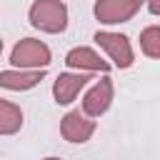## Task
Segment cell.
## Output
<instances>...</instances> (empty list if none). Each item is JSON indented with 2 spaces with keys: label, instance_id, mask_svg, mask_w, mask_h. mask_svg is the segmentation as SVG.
<instances>
[{
  "label": "cell",
  "instance_id": "cell-2",
  "mask_svg": "<svg viewBox=\"0 0 160 160\" xmlns=\"http://www.w3.org/2000/svg\"><path fill=\"white\" fill-rule=\"evenodd\" d=\"M10 62L12 68H28V70H48L52 62V50L38 40V38H22L12 45L10 50Z\"/></svg>",
  "mask_w": 160,
  "mask_h": 160
},
{
  "label": "cell",
  "instance_id": "cell-11",
  "mask_svg": "<svg viewBox=\"0 0 160 160\" xmlns=\"http://www.w3.org/2000/svg\"><path fill=\"white\" fill-rule=\"evenodd\" d=\"M140 50L145 58L160 60V25H148L140 30Z\"/></svg>",
  "mask_w": 160,
  "mask_h": 160
},
{
  "label": "cell",
  "instance_id": "cell-5",
  "mask_svg": "<svg viewBox=\"0 0 160 160\" xmlns=\"http://www.w3.org/2000/svg\"><path fill=\"white\" fill-rule=\"evenodd\" d=\"M112 100H115V85H112V80H110L108 75H102L100 80H95V82L85 90L80 108H82L85 115L100 118V115H105V112L110 110Z\"/></svg>",
  "mask_w": 160,
  "mask_h": 160
},
{
  "label": "cell",
  "instance_id": "cell-10",
  "mask_svg": "<svg viewBox=\"0 0 160 160\" xmlns=\"http://www.w3.org/2000/svg\"><path fill=\"white\" fill-rule=\"evenodd\" d=\"M22 110L20 105L0 98V135H15L22 128Z\"/></svg>",
  "mask_w": 160,
  "mask_h": 160
},
{
  "label": "cell",
  "instance_id": "cell-8",
  "mask_svg": "<svg viewBox=\"0 0 160 160\" xmlns=\"http://www.w3.org/2000/svg\"><path fill=\"white\" fill-rule=\"evenodd\" d=\"M65 65L70 70H82V72H108L112 68V62L102 60V55L88 45H78L70 48L65 52Z\"/></svg>",
  "mask_w": 160,
  "mask_h": 160
},
{
  "label": "cell",
  "instance_id": "cell-7",
  "mask_svg": "<svg viewBox=\"0 0 160 160\" xmlns=\"http://www.w3.org/2000/svg\"><path fill=\"white\" fill-rule=\"evenodd\" d=\"M90 82V75L82 72V70H68V72H60L52 82V98L58 105H70L75 102V98L80 95V90H85Z\"/></svg>",
  "mask_w": 160,
  "mask_h": 160
},
{
  "label": "cell",
  "instance_id": "cell-13",
  "mask_svg": "<svg viewBox=\"0 0 160 160\" xmlns=\"http://www.w3.org/2000/svg\"><path fill=\"white\" fill-rule=\"evenodd\" d=\"M0 58H2V38H0Z\"/></svg>",
  "mask_w": 160,
  "mask_h": 160
},
{
  "label": "cell",
  "instance_id": "cell-6",
  "mask_svg": "<svg viewBox=\"0 0 160 160\" xmlns=\"http://www.w3.org/2000/svg\"><path fill=\"white\" fill-rule=\"evenodd\" d=\"M95 130H98V122H95L90 115H85L82 110H70V112H65L62 120H60V135H62V140L70 142V145H82V142H88Z\"/></svg>",
  "mask_w": 160,
  "mask_h": 160
},
{
  "label": "cell",
  "instance_id": "cell-12",
  "mask_svg": "<svg viewBox=\"0 0 160 160\" xmlns=\"http://www.w3.org/2000/svg\"><path fill=\"white\" fill-rule=\"evenodd\" d=\"M145 5H148V10L152 12V15H158L160 18V0H142Z\"/></svg>",
  "mask_w": 160,
  "mask_h": 160
},
{
  "label": "cell",
  "instance_id": "cell-9",
  "mask_svg": "<svg viewBox=\"0 0 160 160\" xmlns=\"http://www.w3.org/2000/svg\"><path fill=\"white\" fill-rule=\"evenodd\" d=\"M42 78H45V70L10 68V70H0V88L12 90V92H25V90H32L35 85H40Z\"/></svg>",
  "mask_w": 160,
  "mask_h": 160
},
{
  "label": "cell",
  "instance_id": "cell-4",
  "mask_svg": "<svg viewBox=\"0 0 160 160\" xmlns=\"http://www.w3.org/2000/svg\"><path fill=\"white\" fill-rule=\"evenodd\" d=\"M140 5L142 0H95L92 15L102 25H120L130 22L140 12Z\"/></svg>",
  "mask_w": 160,
  "mask_h": 160
},
{
  "label": "cell",
  "instance_id": "cell-1",
  "mask_svg": "<svg viewBox=\"0 0 160 160\" xmlns=\"http://www.w3.org/2000/svg\"><path fill=\"white\" fill-rule=\"evenodd\" d=\"M28 20L35 30L48 32V35H58L68 28V5L62 0H32V5L28 8Z\"/></svg>",
  "mask_w": 160,
  "mask_h": 160
},
{
  "label": "cell",
  "instance_id": "cell-3",
  "mask_svg": "<svg viewBox=\"0 0 160 160\" xmlns=\"http://www.w3.org/2000/svg\"><path fill=\"white\" fill-rule=\"evenodd\" d=\"M95 45L110 58V62L120 70H128L132 62H135V50H132V42L128 35L122 32H112V30H98L92 35Z\"/></svg>",
  "mask_w": 160,
  "mask_h": 160
}]
</instances>
